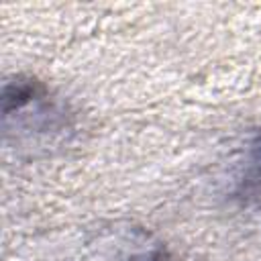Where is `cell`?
Wrapping results in <instances>:
<instances>
[{
    "label": "cell",
    "mask_w": 261,
    "mask_h": 261,
    "mask_svg": "<svg viewBox=\"0 0 261 261\" xmlns=\"http://www.w3.org/2000/svg\"><path fill=\"white\" fill-rule=\"evenodd\" d=\"M98 245V261H167V249L139 226L114 228Z\"/></svg>",
    "instance_id": "6da1fadb"
},
{
    "label": "cell",
    "mask_w": 261,
    "mask_h": 261,
    "mask_svg": "<svg viewBox=\"0 0 261 261\" xmlns=\"http://www.w3.org/2000/svg\"><path fill=\"white\" fill-rule=\"evenodd\" d=\"M230 196L243 206H261V130L253 135L245 149Z\"/></svg>",
    "instance_id": "7a4b0ae2"
}]
</instances>
